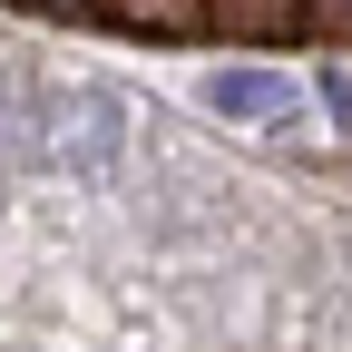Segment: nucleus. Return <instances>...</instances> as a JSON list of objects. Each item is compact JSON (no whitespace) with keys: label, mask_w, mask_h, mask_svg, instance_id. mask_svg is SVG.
<instances>
[{"label":"nucleus","mask_w":352,"mask_h":352,"mask_svg":"<svg viewBox=\"0 0 352 352\" xmlns=\"http://www.w3.org/2000/svg\"><path fill=\"white\" fill-rule=\"evenodd\" d=\"M314 39H333V50H352V0H314Z\"/></svg>","instance_id":"nucleus-4"},{"label":"nucleus","mask_w":352,"mask_h":352,"mask_svg":"<svg viewBox=\"0 0 352 352\" xmlns=\"http://www.w3.org/2000/svg\"><path fill=\"white\" fill-rule=\"evenodd\" d=\"M215 30L245 39V50H274V39L314 30V0H215Z\"/></svg>","instance_id":"nucleus-3"},{"label":"nucleus","mask_w":352,"mask_h":352,"mask_svg":"<svg viewBox=\"0 0 352 352\" xmlns=\"http://www.w3.org/2000/svg\"><path fill=\"white\" fill-rule=\"evenodd\" d=\"M30 10H88V0H30Z\"/></svg>","instance_id":"nucleus-6"},{"label":"nucleus","mask_w":352,"mask_h":352,"mask_svg":"<svg viewBox=\"0 0 352 352\" xmlns=\"http://www.w3.org/2000/svg\"><path fill=\"white\" fill-rule=\"evenodd\" d=\"M323 108H333V118H352V78H323Z\"/></svg>","instance_id":"nucleus-5"},{"label":"nucleus","mask_w":352,"mask_h":352,"mask_svg":"<svg viewBox=\"0 0 352 352\" xmlns=\"http://www.w3.org/2000/svg\"><path fill=\"white\" fill-rule=\"evenodd\" d=\"M206 108L235 118V127H274V118L303 108V88H294L284 69H215V78H206Z\"/></svg>","instance_id":"nucleus-1"},{"label":"nucleus","mask_w":352,"mask_h":352,"mask_svg":"<svg viewBox=\"0 0 352 352\" xmlns=\"http://www.w3.org/2000/svg\"><path fill=\"white\" fill-rule=\"evenodd\" d=\"M108 30H138V39H206L215 30V0H88Z\"/></svg>","instance_id":"nucleus-2"}]
</instances>
